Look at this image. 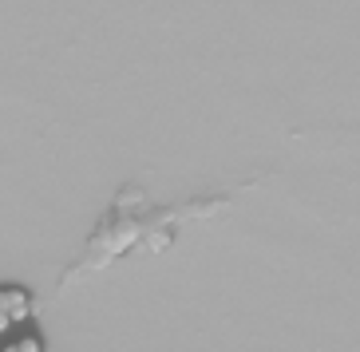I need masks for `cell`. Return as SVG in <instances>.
<instances>
[{"instance_id": "6da1fadb", "label": "cell", "mask_w": 360, "mask_h": 352, "mask_svg": "<svg viewBox=\"0 0 360 352\" xmlns=\"http://www.w3.org/2000/svg\"><path fill=\"white\" fill-rule=\"evenodd\" d=\"M0 301H4V309H8V317H12V329H20V325H28V320L36 317L32 293L20 289V285H0Z\"/></svg>"}, {"instance_id": "7a4b0ae2", "label": "cell", "mask_w": 360, "mask_h": 352, "mask_svg": "<svg viewBox=\"0 0 360 352\" xmlns=\"http://www.w3.org/2000/svg\"><path fill=\"white\" fill-rule=\"evenodd\" d=\"M0 352H44V341L36 337V332H24V337H12Z\"/></svg>"}, {"instance_id": "3957f363", "label": "cell", "mask_w": 360, "mask_h": 352, "mask_svg": "<svg viewBox=\"0 0 360 352\" xmlns=\"http://www.w3.org/2000/svg\"><path fill=\"white\" fill-rule=\"evenodd\" d=\"M8 332H12V317L4 309V301H0V337H8Z\"/></svg>"}]
</instances>
